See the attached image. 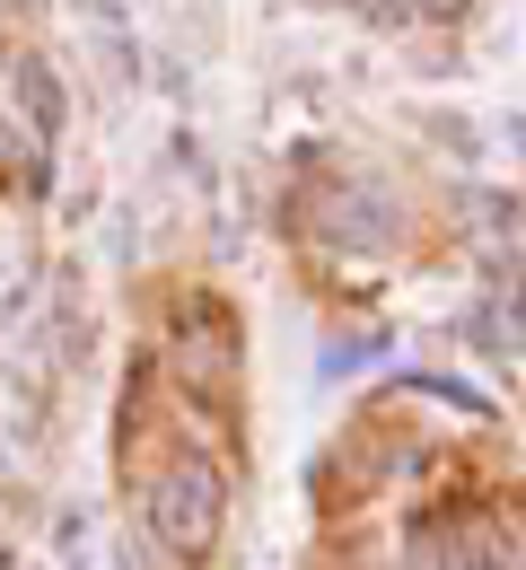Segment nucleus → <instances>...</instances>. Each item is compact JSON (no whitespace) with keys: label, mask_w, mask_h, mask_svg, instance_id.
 Here are the masks:
<instances>
[{"label":"nucleus","mask_w":526,"mask_h":570,"mask_svg":"<svg viewBox=\"0 0 526 570\" xmlns=\"http://www.w3.org/2000/svg\"><path fill=\"white\" fill-rule=\"evenodd\" d=\"M404 18H465V0H395Z\"/></svg>","instance_id":"nucleus-3"},{"label":"nucleus","mask_w":526,"mask_h":570,"mask_svg":"<svg viewBox=\"0 0 526 570\" xmlns=\"http://www.w3.org/2000/svg\"><path fill=\"white\" fill-rule=\"evenodd\" d=\"M228 527V483L220 465H202V456H185V465H167L150 492V535L167 544V553H185V562H202L211 544H220Z\"/></svg>","instance_id":"nucleus-1"},{"label":"nucleus","mask_w":526,"mask_h":570,"mask_svg":"<svg viewBox=\"0 0 526 570\" xmlns=\"http://www.w3.org/2000/svg\"><path fill=\"white\" fill-rule=\"evenodd\" d=\"M448 570H509V553H500V535H483V527H456L448 535Z\"/></svg>","instance_id":"nucleus-2"}]
</instances>
